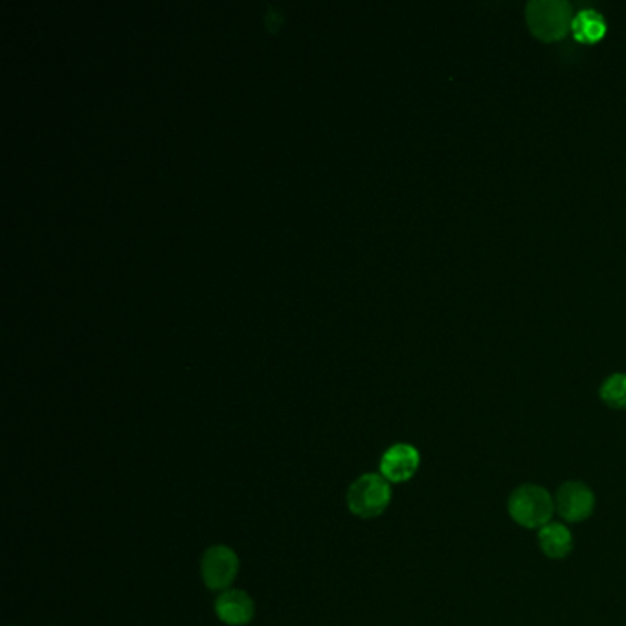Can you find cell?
I'll list each match as a JSON object with an SVG mask.
<instances>
[{
	"instance_id": "5b68a950",
	"label": "cell",
	"mask_w": 626,
	"mask_h": 626,
	"mask_svg": "<svg viewBox=\"0 0 626 626\" xmlns=\"http://www.w3.org/2000/svg\"><path fill=\"white\" fill-rule=\"evenodd\" d=\"M202 579L210 590H226L239 571V559L226 546L208 549L202 559Z\"/></svg>"
},
{
	"instance_id": "30bf717a",
	"label": "cell",
	"mask_w": 626,
	"mask_h": 626,
	"mask_svg": "<svg viewBox=\"0 0 626 626\" xmlns=\"http://www.w3.org/2000/svg\"><path fill=\"white\" fill-rule=\"evenodd\" d=\"M601 399L614 410H626V373H615L604 381Z\"/></svg>"
},
{
	"instance_id": "ba28073f",
	"label": "cell",
	"mask_w": 626,
	"mask_h": 626,
	"mask_svg": "<svg viewBox=\"0 0 626 626\" xmlns=\"http://www.w3.org/2000/svg\"><path fill=\"white\" fill-rule=\"evenodd\" d=\"M538 546L548 559L562 560L573 551V535L570 527L560 522H549L538 531Z\"/></svg>"
},
{
	"instance_id": "9c48e42d",
	"label": "cell",
	"mask_w": 626,
	"mask_h": 626,
	"mask_svg": "<svg viewBox=\"0 0 626 626\" xmlns=\"http://www.w3.org/2000/svg\"><path fill=\"white\" fill-rule=\"evenodd\" d=\"M571 32L582 45H595L603 39L606 32L604 17L595 10H582L573 17Z\"/></svg>"
},
{
	"instance_id": "52a82bcc",
	"label": "cell",
	"mask_w": 626,
	"mask_h": 626,
	"mask_svg": "<svg viewBox=\"0 0 626 626\" xmlns=\"http://www.w3.org/2000/svg\"><path fill=\"white\" fill-rule=\"evenodd\" d=\"M215 612L224 625L245 626L254 619V601L243 590H230L217 599Z\"/></svg>"
},
{
	"instance_id": "277c9868",
	"label": "cell",
	"mask_w": 626,
	"mask_h": 626,
	"mask_svg": "<svg viewBox=\"0 0 626 626\" xmlns=\"http://www.w3.org/2000/svg\"><path fill=\"white\" fill-rule=\"evenodd\" d=\"M555 511L564 522L581 524L595 511V494L582 481H566L555 494Z\"/></svg>"
},
{
	"instance_id": "7a4b0ae2",
	"label": "cell",
	"mask_w": 626,
	"mask_h": 626,
	"mask_svg": "<svg viewBox=\"0 0 626 626\" xmlns=\"http://www.w3.org/2000/svg\"><path fill=\"white\" fill-rule=\"evenodd\" d=\"M526 17L533 35L544 43L562 39L573 23L571 6L562 0H533L527 4Z\"/></svg>"
},
{
	"instance_id": "3957f363",
	"label": "cell",
	"mask_w": 626,
	"mask_h": 626,
	"mask_svg": "<svg viewBox=\"0 0 626 626\" xmlns=\"http://www.w3.org/2000/svg\"><path fill=\"white\" fill-rule=\"evenodd\" d=\"M392 502L390 481L382 474H364L360 476L347 492V505L353 515L360 518L381 516Z\"/></svg>"
},
{
	"instance_id": "6da1fadb",
	"label": "cell",
	"mask_w": 626,
	"mask_h": 626,
	"mask_svg": "<svg viewBox=\"0 0 626 626\" xmlns=\"http://www.w3.org/2000/svg\"><path fill=\"white\" fill-rule=\"evenodd\" d=\"M507 511L518 526L540 531L553 522L551 518L555 515V498L542 485L524 483L511 492Z\"/></svg>"
},
{
	"instance_id": "8992f818",
	"label": "cell",
	"mask_w": 626,
	"mask_h": 626,
	"mask_svg": "<svg viewBox=\"0 0 626 626\" xmlns=\"http://www.w3.org/2000/svg\"><path fill=\"white\" fill-rule=\"evenodd\" d=\"M421 465V454L408 443H397L384 452L381 474L390 483H404L415 476Z\"/></svg>"
}]
</instances>
